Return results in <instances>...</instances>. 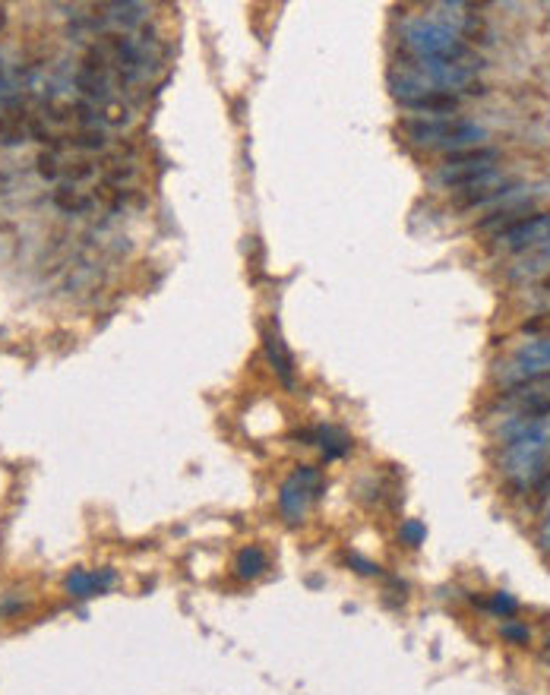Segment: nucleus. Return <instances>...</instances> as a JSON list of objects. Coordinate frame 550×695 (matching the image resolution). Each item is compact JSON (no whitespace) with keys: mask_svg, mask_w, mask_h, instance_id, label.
<instances>
[{"mask_svg":"<svg viewBox=\"0 0 550 695\" xmlns=\"http://www.w3.org/2000/svg\"><path fill=\"white\" fill-rule=\"evenodd\" d=\"M402 45L408 48L411 57H421V61H449L471 73H478L484 67L481 54L471 51L456 32H449L437 19H424V16L411 19L402 32Z\"/></svg>","mask_w":550,"mask_h":695,"instance_id":"2","label":"nucleus"},{"mask_svg":"<svg viewBox=\"0 0 550 695\" xmlns=\"http://www.w3.org/2000/svg\"><path fill=\"white\" fill-rule=\"evenodd\" d=\"M538 541H541V550H547V553H550V506H547V515H544V525H541Z\"/></svg>","mask_w":550,"mask_h":695,"instance_id":"22","label":"nucleus"},{"mask_svg":"<svg viewBox=\"0 0 550 695\" xmlns=\"http://www.w3.org/2000/svg\"><path fill=\"white\" fill-rule=\"evenodd\" d=\"M304 436L323 449V455H326L329 462L332 459H342V455L351 452V440H348L342 430H336V427H320L317 433H304Z\"/></svg>","mask_w":550,"mask_h":695,"instance_id":"12","label":"nucleus"},{"mask_svg":"<svg viewBox=\"0 0 550 695\" xmlns=\"http://www.w3.org/2000/svg\"><path fill=\"white\" fill-rule=\"evenodd\" d=\"M263 348H266V361L272 364L275 373H279V380L294 389V361H291V354H288V348L282 342V335L266 329L263 332Z\"/></svg>","mask_w":550,"mask_h":695,"instance_id":"8","label":"nucleus"},{"mask_svg":"<svg viewBox=\"0 0 550 695\" xmlns=\"http://www.w3.org/2000/svg\"><path fill=\"white\" fill-rule=\"evenodd\" d=\"M70 149H80V152H102L108 146V136L102 130H83L67 139Z\"/></svg>","mask_w":550,"mask_h":695,"instance_id":"16","label":"nucleus"},{"mask_svg":"<svg viewBox=\"0 0 550 695\" xmlns=\"http://www.w3.org/2000/svg\"><path fill=\"white\" fill-rule=\"evenodd\" d=\"M38 174H42L45 181H61V177L67 174L61 152L48 146V152H42V155H38Z\"/></svg>","mask_w":550,"mask_h":695,"instance_id":"15","label":"nucleus"},{"mask_svg":"<svg viewBox=\"0 0 550 695\" xmlns=\"http://www.w3.org/2000/svg\"><path fill=\"white\" fill-rule=\"evenodd\" d=\"M541 291H547V294H550V272L544 275V282H541Z\"/></svg>","mask_w":550,"mask_h":695,"instance_id":"23","label":"nucleus"},{"mask_svg":"<svg viewBox=\"0 0 550 695\" xmlns=\"http://www.w3.org/2000/svg\"><path fill=\"white\" fill-rule=\"evenodd\" d=\"M503 639L513 642V645H528V639H532V629L522 626V623H503Z\"/></svg>","mask_w":550,"mask_h":695,"instance_id":"19","label":"nucleus"},{"mask_svg":"<svg viewBox=\"0 0 550 695\" xmlns=\"http://www.w3.org/2000/svg\"><path fill=\"white\" fill-rule=\"evenodd\" d=\"M323 474L313 468V465H301L298 471L285 478L282 490H279V512L288 525H298L304 522V515L310 509L313 500L323 496Z\"/></svg>","mask_w":550,"mask_h":695,"instance_id":"4","label":"nucleus"},{"mask_svg":"<svg viewBox=\"0 0 550 695\" xmlns=\"http://www.w3.org/2000/svg\"><path fill=\"white\" fill-rule=\"evenodd\" d=\"M487 610L490 613H497V617L509 620V617H516V610H519V601L513 598V594H506V591H497V594H490V601H487Z\"/></svg>","mask_w":550,"mask_h":695,"instance_id":"17","label":"nucleus"},{"mask_svg":"<svg viewBox=\"0 0 550 695\" xmlns=\"http://www.w3.org/2000/svg\"><path fill=\"white\" fill-rule=\"evenodd\" d=\"M550 237V212H532L513 228L494 237V250L500 253H532Z\"/></svg>","mask_w":550,"mask_h":695,"instance_id":"6","label":"nucleus"},{"mask_svg":"<svg viewBox=\"0 0 550 695\" xmlns=\"http://www.w3.org/2000/svg\"><path fill=\"white\" fill-rule=\"evenodd\" d=\"M547 462H550V417L503 443L500 471L519 490L538 487L547 478Z\"/></svg>","mask_w":550,"mask_h":695,"instance_id":"1","label":"nucleus"},{"mask_svg":"<svg viewBox=\"0 0 550 695\" xmlns=\"http://www.w3.org/2000/svg\"><path fill=\"white\" fill-rule=\"evenodd\" d=\"M402 130L415 146L446 149V152L475 149L487 139L484 127L471 124V121H453V117H421V121H405Z\"/></svg>","mask_w":550,"mask_h":695,"instance_id":"3","label":"nucleus"},{"mask_svg":"<svg viewBox=\"0 0 550 695\" xmlns=\"http://www.w3.org/2000/svg\"><path fill=\"white\" fill-rule=\"evenodd\" d=\"M114 585V569H98V572H89V569H73L67 575V594L76 601H86V598H95V594H102Z\"/></svg>","mask_w":550,"mask_h":695,"instance_id":"7","label":"nucleus"},{"mask_svg":"<svg viewBox=\"0 0 550 695\" xmlns=\"http://www.w3.org/2000/svg\"><path fill=\"white\" fill-rule=\"evenodd\" d=\"M399 541L405 544V547H421L424 541H427V528L418 522V519H408V522H402V528H399Z\"/></svg>","mask_w":550,"mask_h":695,"instance_id":"18","label":"nucleus"},{"mask_svg":"<svg viewBox=\"0 0 550 695\" xmlns=\"http://www.w3.org/2000/svg\"><path fill=\"white\" fill-rule=\"evenodd\" d=\"M459 102H462V98L453 95V92L430 89V92H424V95H418V98H411V102L402 105V108L415 111V114H449V111L459 108Z\"/></svg>","mask_w":550,"mask_h":695,"instance_id":"10","label":"nucleus"},{"mask_svg":"<svg viewBox=\"0 0 550 695\" xmlns=\"http://www.w3.org/2000/svg\"><path fill=\"white\" fill-rule=\"evenodd\" d=\"M348 566H355L361 575H380V566H377V563H370V560H364V556H358V553H351V556H348Z\"/></svg>","mask_w":550,"mask_h":695,"instance_id":"21","label":"nucleus"},{"mask_svg":"<svg viewBox=\"0 0 550 695\" xmlns=\"http://www.w3.org/2000/svg\"><path fill=\"white\" fill-rule=\"evenodd\" d=\"M544 373H550V335L516 348L513 357L497 367V380L509 389L522 380H532V376H544Z\"/></svg>","mask_w":550,"mask_h":695,"instance_id":"5","label":"nucleus"},{"mask_svg":"<svg viewBox=\"0 0 550 695\" xmlns=\"http://www.w3.org/2000/svg\"><path fill=\"white\" fill-rule=\"evenodd\" d=\"M7 23V13H4V7H0V26H4Z\"/></svg>","mask_w":550,"mask_h":695,"instance_id":"25","label":"nucleus"},{"mask_svg":"<svg viewBox=\"0 0 550 695\" xmlns=\"http://www.w3.org/2000/svg\"><path fill=\"white\" fill-rule=\"evenodd\" d=\"M497 162H500V149L475 146V149L449 152L443 158V168H497Z\"/></svg>","mask_w":550,"mask_h":695,"instance_id":"9","label":"nucleus"},{"mask_svg":"<svg viewBox=\"0 0 550 695\" xmlns=\"http://www.w3.org/2000/svg\"><path fill=\"white\" fill-rule=\"evenodd\" d=\"M269 569V556H266V550L263 547H244L238 556H234V575H238V579H244V582H253V579H260V575Z\"/></svg>","mask_w":550,"mask_h":695,"instance_id":"11","label":"nucleus"},{"mask_svg":"<svg viewBox=\"0 0 550 695\" xmlns=\"http://www.w3.org/2000/svg\"><path fill=\"white\" fill-rule=\"evenodd\" d=\"M541 658H544V661H547V664H550V642H547V648H544V651H541Z\"/></svg>","mask_w":550,"mask_h":695,"instance_id":"24","label":"nucleus"},{"mask_svg":"<svg viewBox=\"0 0 550 695\" xmlns=\"http://www.w3.org/2000/svg\"><path fill=\"white\" fill-rule=\"evenodd\" d=\"M525 215H532L525 203L503 206V209H497V212H490V215L484 218V222L478 225V231H484V234H503L506 228H513L516 222H522Z\"/></svg>","mask_w":550,"mask_h":695,"instance_id":"13","label":"nucleus"},{"mask_svg":"<svg viewBox=\"0 0 550 695\" xmlns=\"http://www.w3.org/2000/svg\"><path fill=\"white\" fill-rule=\"evenodd\" d=\"M522 332H528V335H550V313L528 316V320L522 323Z\"/></svg>","mask_w":550,"mask_h":695,"instance_id":"20","label":"nucleus"},{"mask_svg":"<svg viewBox=\"0 0 550 695\" xmlns=\"http://www.w3.org/2000/svg\"><path fill=\"white\" fill-rule=\"evenodd\" d=\"M541 272H550V237L541 247H535L532 253H528L519 266L509 269V278H519V282H522V278H535Z\"/></svg>","mask_w":550,"mask_h":695,"instance_id":"14","label":"nucleus"}]
</instances>
